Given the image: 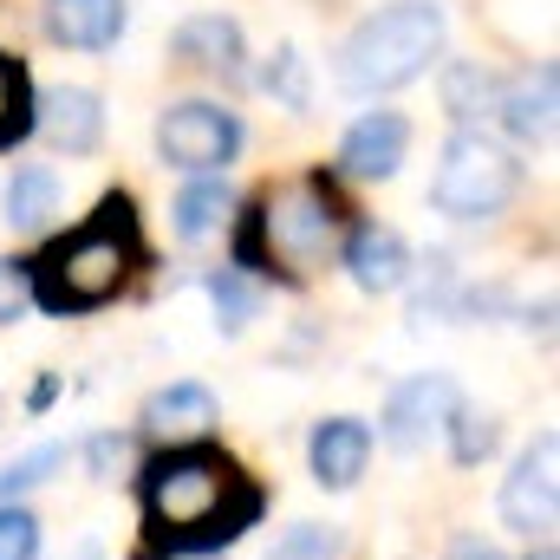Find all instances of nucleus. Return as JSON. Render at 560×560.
I'll return each instance as SVG.
<instances>
[{"mask_svg": "<svg viewBox=\"0 0 560 560\" xmlns=\"http://www.w3.org/2000/svg\"><path fill=\"white\" fill-rule=\"evenodd\" d=\"M143 509L170 548H222L255 522V489L209 450H170L143 469Z\"/></svg>", "mask_w": 560, "mask_h": 560, "instance_id": "f257e3e1", "label": "nucleus"}, {"mask_svg": "<svg viewBox=\"0 0 560 560\" xmlns=\"http://www.w3.org/2000/svg\"><path fill=\"white\" fill-rule=\"evenodd\" d=\"M443 52V7L436 0H392L385 13L359 20L339 46V92H359V98H378V92H398L423 79Z\"/></svg>", "mask_w": 560, "mask_h": 560, "instance_id": "f03ea898", "label": "nucleus"}, {"mask_svg": "<svg viewBox=\"0 0 560 560\" xmlns=\"http://www.w3.org/2000/svg\"><path fill=\"white\" fill-rule=\"evenodd\" d=\"M138 261V229H131V202L112 196L98 209L92 229L66 235L59 248H46V261L33 268V300L52 306V313H85V306H105Z\"/></svg>", "mask_w": 560, "mask_h": 560, "instance_id": "7ed1b4c3", "label": "nucleus"}, {"mask_svg": "<svg viewBox=\"0 0 560 560\" xmlns=\"http://www.w3.org/2000/svg\"><path fill=\"white\" fill-rule=\"evenodd\" d=\"M332 229H339V209L319 183H287L275 189L248 229H242V268H287V275H306L326 248H332Z\"/></svg>", "mask_w": 560, "mask_h": 560, "instance_id": "20e7f679", "label": "nucleus"}, {"mask_svg": "<svg viewBox=\"0 0 560 560\" xmlns=\"http://www.w3.org/2000/svg\"><path fill=\"white\" fill-rule=\"evenodd\" d=\"M515 189H522V163L482 131H456L430 176V202L450 222H489L515 202Z\"/></svg>", "mask_w": 560, "mask_h": 560, "instance_id": "39448f33", "label": "nucleus"}, {"mask_svg": "<svg viewBox=\"0 0 560 560\" xmlns=\"http://www.w3.org/2000/svg\"><path fill=\"white\" fill-rule=\"evenodd\" d=\"M156 150H163V163L209 176V170H222V163L242 150V118H235L229 105L183 98V105H170V112L156 118Z\"/></svg>", "mask_w": 560, "mask_h": 560, "instance_id": "423d86ee", "label": "nucleus"}, {"mask_svg": "<svg viewBox=\"0 0 560 560\" xmlns=\"http://www.w3.org/2000/svg\"><path fill=\"white\" fill-rule=\"evenodd\" d=\"M555 509H560V436L541 430L522 450L515 476L502 482V522L522 528V535H535V528H555Z\"/></svg>", "mask_w": 560, "mask_h": 560, "instance_id": "0eeeda50", "label": "nucleus"}, {"mask_svg": "<svg viewBox=\"0 0 560 560\" xmlns=\"http://www.w3.org/2000/svg\"><path fill=\"white\" fill-rule=\"evenodd\" d=\"M456 411H463L456 378H450V372H418V378H405V385L392 392V405H385V436H392L398 450H418L436 430H450Z\"/></svg>", "mask_w": 560, "mask_h": 560, "instance_id": "6e6552de", "label": "nucleus"}, {"mask_svg": "<svg viewBox=\"0 0 560 560\" xmlns=\"http://www.w3.org/2000/svg\"><path fill=\"white\" fill-rule=\"evenodd\" d=\"M33 131L52 143V150H66V156H85L92 143L105 138L98 92H85V85H52V92L33 105Z\"/></svg>", "mask_w": 560, "mask_h": 560, "instance_id": "1a4fd4ad", "label": "nucleus"}, {"mask_svg": "<svg viewBox=\"0 0 560 560\" xmlns=\"http://www.w3.org/2000/svg\"><path fill=\"white\" fill-rule=\"evenodd\" d=\"M405 150H411V125H405L398 112H365V118L346 131V143H339V163H346L352 176H365V183H385V176H398Z\"/></svg>", "mask_w": 560, "mask_h": 560, "instance_id": "9d476101", "label": "nucleus"}, {"mask_svg": "<svg viewBox=\"0 0 560 560\" xmlns=\"http://www.w3.org/2000/svg\"><path fill=\"white\" fill-rule=\"evenodd\" d=\"M495 118H502L522 143L555 138V66L541 59V66L515 72L509 85H495Z\"/></svg>", "mask_w": 560, "mask_h": 560, "instance_id": "9b49d317", "label": "nucleus"}, {"mask_svg": "<svg viewBox=\"0 0 560 560\" xmlns=\"http://www.w3.org/2000/svg\"><path fill=\"white\" fill-rule=\"evenodd\" d=\"M346 275L359 280L365 293H398V287L411 280V248H405V235H398V229H378V222L352 229V242H346Z\"/></svg>", "mask_w": 560, "mask_h": 560, "instance_id": "f8f14e48", "label": "nucleus"}, {"mask_svg": "<svg viewBox=\"0 0 560 560\" xmlns=\"http://www.w3.org/2000/svg\"><path fill=\"white\" fill-rule=\"evenodd\" d=\"M143 430L156 443H170V450H196L215 430V398L202 385H170V392H156L143 405Z\"/></svg>", "mask_w": 560, "mask_h": 560, "instance_id": "ddd939ff", "label": "nucleus"}, {"mask_svg": "<svg viewBox=\"0 0 560 560\" xmlns=\"http://www.w3.org/2000/svg\"><path fill=\"white\" fill-rule=\"evenodd\" d=\"M170 52L196 72H242V20L229 13H189L176 33H170Z\"/></svg>", "mask_w": 560, "mask_h": 560, "instance_id": "4468645a", "label": "nucleus"}, {"mask_svg": "<svg viewBox=\"0 0 560 560\" xmlns=\"http://www.w3.org/2000/svg\"><path fill=\"white\" fill-rule=\"evenodd\" d=\"M125 20H131L125 0H52V7H46V33H52L59 46H79V52L118 46Z\"/></svg>", "mask_w": 560, "mask_h": 560, "instance_id": "2eb2a0df", "label": "nucleus"}, {"mask_svg": "<svg viewBox=\"0 0 560 560\" xmlns=\"http://www.w3.org/2000/svg\"><path fill=\"white\" fill-rule=\"evenodd\" d=\"M313 476L326 482V489H352L359 476H365V463H372V430L359 418H326L313 430Z\"/></svg>", "mask_w": 560, "mask_h": 560, "instance_id": "dca6fc26", "label": "nucleus"}, {"mask_svg": "<svg viewBox=\"0 0 560 560\" xmlns=\"http://www.w3.org/2000/svg\"><path fill=\"white\" fill-rule=\"evenodd\" d=\"M0 209H7V229L39 235V229L59 215V176H52L46 163L13 170V176H7V189H0Z\"/></svg>", "mask_w": 560, "mask_h": 560, "instance_id": "f3484780", "label": "nucleus"}, {"mask_svg": "<svg viewBox=\"0 0 560 560\" xmlns=\"http://www.w3.org/2000/svg\"><path fill=\"white\" fill-rule=\"evenodd\" d=\"M229 215H235V189H229L222 176H196V183L176 196V235H183V242H209V235H222Z\"/></svg>", "mask_w": 560, "mask_h": 560, "instance_id": "a211bd4d", "label": "nucleus"}, {"mask_svg": "<svg viewBox=\"0 0 560 560\" xmlns=\"http://www.w3.org/2000/svg\"><path fill=\"white\" fill-rule=\"evenodd\" d=\"M443 105L456 118H482V112H495V79L482 66H450L443 72Z\"/></svg>", "mask_w": 560, "mask_h": 560, "instance_id": "6ab92c4d", "label": "nucleus"}, {"mask_svg": "<svg viewBox=\"0 0 560 560\" xmlns=\"http://www.w3.org/2000/svg\"><path fill=\"white\" fill-rule=\"evenodd\" d=\"M52 469H66V443H39V450H26L20 463H7L0 469V509L13 502V495H26V489H39Z\"/></svg>", "mask_w": 560, "mask_h": 560, "instance_id": "aec40b11", "label": "nucleus"}, {"mask_svg": "<svg viewBox=\"0 0 560 560\" xmlns=\"http://www.w3.org/2000/svg\"><path fill=\"white\" fill-rule=\"evenodd\" d=\"M33 131V98H26V72L0 59V143H20Z\"/></svg>", "mask_w": 560, "mask_h": 560, "instance_id": "412c9836", "label": "nucleus"}, {"mask_svg": "<svg viewBox=\"0 0 560 560\" xmlns=\"http://www.w3.org/2000/svg\"><path fill=\"white\" fill-rule=\"evenodd\" d=\"M261 85L275 92L280 105H293V112H306V59H300L293 46H280L275 59H268V72H261Z\"/></svg>", "mask_w": 560, "mask_h": 560, "instance_id": "4be33fe9", "label": "nucleus"}, {"mask_svg": "<svg viewBox=\"0 0 560 560\" xmlns=\"http://www.w3.org/2000/svg\"><path fill=\"white\" fill-rule=\"evenodd\" d=\"M268 560H339V535L319 528V522H300V528H287V535L275 541Z\"/></svg>", "mask_w": 560, "mask_h": 560, "instance_id": "5701e85b", "label": "nucleus"}, {"mask_svg": "<svg viewBox=\"0 0 560 560\" xmlns=\"http://www.w3.org/2000/svg\"><path fill=\"white\" fill-rule=\"evenodd\" d=\"M39 555V522L26 509H0V560H33Z\"/></svg>", "mask_w": 560, "mask_h": 560, "instance_id": "b1692460", "label": "nucleus"}, {"mask_svg": "<svg viewBox=\"0 0 560 560\" xmlns=\"http://www.w3.org/2000/svg\"><path fill=\"white\" fill-rule=\"evenodd\" d=\"M33 306V268L26 261H0V326H13Z\"/></svg>", "mask_w": 560, "mask_h": 560, "instance_id": "393cba45", "label": "nucleus"}, {"mask_svg": "<svg viewBox=\"0 0 560 560\" xmlns=\"http://www.w3.org/2000/svg\"><path fill=\"white\" fill-rule=\"evenodd\" d=\"M209 293H215L222 326H229V332H242V326H248V313H255V293H248L235 275H215V280H209Z\"/></svg>", "mask_w": 560, "mask_h": 560, "instance_id": "a878e982", "label": "nucleus"}, {"mask_svg": "<svg viewBox=\"0 0 560 560\" xmlns=\"http://www.w3.org/2000/svg\"><path fill=\"white\" fill-rule=\"evenodd\" d=\"M450 430H456V463H482L489 450H495V423L489 418H450Z\"/></svg>", "mask_w": 560, "mask_h": 560, "instance_id": "bb28decb", "label": "nucleus"}, {"mask_svg": "<svg viewBox=\"0 0 560 560\" xmlns=\"http://www.w3.org/2000/svg\"><path fill=\"white\" fill-rule=\"evenodd\" d=\"M125 463H131V443H125V436H98V443H92V469H98L105 482H112Z\"/></svg>", "mask_w": 560, "mask_h": 560, "instance_id": "cd10ccee", "label": "nucleus"}, {"mask_svg": "<svg viewBox=\"0 0 560 560\" xmlns=\"http://www.w3.org/2000/svg\"><path fill=\"white\" fill-rule=\"evenodd\" d=\"M450 560H502V555H495L489 541H456V555H450Z\"/></svg>", "mask_w": 560, "mask_h": 560, "instance_id": "c85d7f7f", "label": "nucleus"}, {"mask_svg": "<svg viewBox=\"0 0 560 560\" xmlns=\"http://www.w3.org/2000/svg\"><path fill=\"white\" fill-rule=\"evenodd\" d=\"M528 560H560V555H555V548H535V555H528Z\"/></svg>", "mask_w": 560, "mask_h": 560, "instance_id": "c756f323", "label": "nucleus"}]
</instances>
